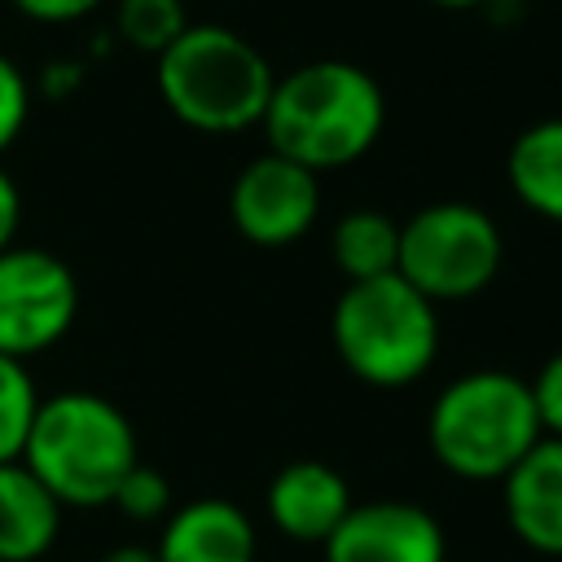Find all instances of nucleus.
<instances>
[{"label": "nucleus", "instance_id": "nucleus-1", "mask_svg": "<svg viewBox=\"0 0 562 562\" xmlns=\"http://www.w3.org/2000/svg\"><path fill=\"white\" fill-rule=\"evenodd\" d=\"M259 127L268 149L321 176L360 162L378 145L386 127V97L364 66L347 57H316L277 75Z\"/></svg>", "mask_w": 562, "mask_h": 562}, {"label": "nucleus", "instance_id": "nucleus-2", "mask_svg": "<svg viewBox=\"0 0 562 562\" xmlns=\"http://www.w3.org/2000/svg\"><path fill=\"white\" fill-rule=\"evenodd\" d=\"M162 105L202 136H237L263 123L277 70L241 31L224 22H189L184 35L154 57Z\"/></svg>", "mask_w": 562, "mask_h": 562}, {"label": "nucleus", "instance_id": "nucleus-3", "mask_svg": "<svg viewBox=\"0 0 562 562\" xmlns=\"http://www.w3.org/2000/svg\"><path fill=\"white\" fill-rule=\"evenodd\" d=\"M61 505H110L123 474L140 461L127 413L97 391H57L40 400L18 457Z\"/></svg>", "mask_w": 562, "mask_h": 562}, {"label": "nucleus", "instance_id": "nucleus-4", "mask_svg": "<svg viewBox=\"0 0 562 562\" xmlns=\"http://www.w3.org/2000/svg\"><path fill=\"white\" fill-rule=\"evenodd\" d=\"M540 435L531 386L505 369L452 378L426 413L430 457L470 483H501Z\"/></svg>", "mask_w": 562, "mask_h": 562}, {"label": "nucleus", "instance_id": "nucleus-5", "mask_svg": "<svg viewBox=\"0 0 562 562\" xmlns=\"http://www.w3.org/2000/svg\"><path fill=\"white\" fill-rule=\"evenodd\" d=\"M439 303H430L400 272L373 281H347L334 303L329 334L351 378L378 391L417 382L439 351Z\"/></svg>", "mask_w": 562, "mask_h": 562}, {"label": "nucleus", "instance_id": "nucleus-6", "mask_svg": "<svg viewBox=\"0 0 562 562\" xmlns=\"http://www.w3.org/2000/svg\"><path fill=\"white\" fill-rule=\"evenodd\" d=\"M505 237L501 224L474 202H430L400 224L395 272L417 285L430 303H461L487 290L501 272Z\"/></svg>", "mask_w": 562, "mask_h": 562}, {"label": "nucleus", "instance_id": "nucleus-7", "mask_svg": "<svg viewBox=\"0 0 562 562\" xmlns=\"http://www.w3.org/2000/svg\"><path fill=\"white\" fill-rule=\"evenodd\" d=\"M79 312V281L66 259L40 246L0 250V351L31 360L66 338Z\"/></svg>", "mask_w": 562, "mask_h": 562}, {"label": "nucleus", "instance_id": "nucleus-8", "mask_svg": "<svg viewBox=\"0 0 562 562\" xmlns=\"http://www.w3.org/2000/svg\"><path fill=\"white\" fill-rule=\"evenodd\" d=\"M316 215H321V176L277 149L255 154L228 189L233 228L263 250L307 237Z\"/></svg>", "mask_w": 562, "mask_h": 562}, {"label": "nucleus", "instance_id": "nucleus-9", "mask_svg": "<svg viewBox=\"0 0 562 562\" xmlns=\"http://www.w3.org/2000/svg\"><path fill=\"white\" fill-rule=\"evenodd\" d=\"M325 562H448V536L413 501H369L351 505L334 527Z\"/></svg>", "mask_w": 562, "mask_h": 562}, {"label": "nucleus", "instance_id": "nucleus-10", "mask_svg": "<svg viewBox=\"0 0 562 562\" xmlns=\"http://www.w3.org/2000/svg\"><path fill=\"white\" fill-rule=\"evenodd\" d=\"M263 501H268V522L299 544H325L334 527L347 518V509L356 505L347 479L316 457H299L281 465Z\"/></svg>", "mask_w": 562, "mask_h": 562}, {"label": "nucleus", "instance_id": "nucleus-11", "mask_svg": "<svg viewBox=\"0 0 562 562\" xmlns=\"http://www.w3.org/2000/svg\"><path fill=\"white\" fill-rule=\"evenodd\" d=\"M501 505L509 531L544 553L562 558V439L540 435L531 452L501 479Z\"/></svg>", "mask_w": 562, "mask_h": 562}, {"label": "nucleus", "instance_id": "nucleus-12", "mask_svg": "<svg viewBox=\"0 0 562 562\" xmlns=\"http://www.w3.org/2000/svg\"><path fill=\"white\" fill-rule=\"evenodd\" d=\"M158 562H255L259 531L250 514L224 496H198L162 518Z\"/></svg>", "mask_w": 562, "mask_h": 562}, {"label": "nucleus", "instance_id": "nucleus-13", "mask_svg": "<svg viewBox=\"0 0 562 562\" xmlns=\"http://www.w3.org/2000/svg\"><path fill=\"white\" fill-rule=\"evenodd\" d=\"M61 501L22 465H0V562H40L61 531Z\"/></svg>", "mask_w": 562, "mask_h": 562}, {"label": "nucleus", "instance_id": "nucleus-14", "mask_svg": "<svg viewBox=\"0 0 562 562\" xmlns=\"http://www.w3.org/2000/svg\"><path fill=\"white\" fill-rule=\"evenodd\" d=\"M505 176L514 198L531 215L562 224V119H540L522 127L509 145Z\"/></svg>", "mask_w": 562, "mask_h": 562}, {"label": "nucleus", "instance_id": "nucleus-15", "mask_svg": "<svg viewBox=\"0 0 562 562\" xmlns=\"http://www.w3.org/2000/svg\"><path fill=\"white\" fill-rule=\"evenodd\" d=\"M329 259L347 281H373L400 263V224L386 211L356 206L329 233Z\"/></svg>", "mask_w": 562, "mask_h": 562}, {"label": "nucleus", "instance_id": "nucleus-16", "mask_svg": "<svg viewBox=\"0 0 562 562\" xmlns=\"http://www.w3.org/2000/svg\"><path fill=\"white\" fill-rule=\"evenodd\" d=\"M189 9L184 0H114L110 9V35L132 48V53H145V57H158L167 53L184 26H189Z\"/></svg>", "mask_w": 562, "mask_h": 562}, {"label": "nucleus", "instance_id": "nucleus-17", "mask_svg": "<svg viewBox=\"0 0 562 562\" xmlns=\"http://www.w3.org/2000/svg\"><path fill=\"white\" fill-rule=\"evenodd\" d=\"M35 408H40V391L26 360H13L0 351V465L22 457Z\"/></svg>", "mask_w": 562, "mask_h": 562}, {"label": "nucleus", "instance_id": "nucleus-18", "mask_svg": "<svg viewBox=\"0 0 562 562\" xmlns=\"http://www.w3.org/2000/svg\"><path fill=\"white\" fill-rule=\"evenodd\" d=\"M110 505H114L123 518H132V522H162V518L171 514V483H167V474H158L154 465L136 461V465L123 474V483L114 487Z\"/></svg>", "mask_w": 562, "mask_h": 562}, {"label": "nucleus", "instance_id": "nucleus-19", "mask_svg": "<svg viewBox=\"0 0 562 562\" xmlns=\"http://www.w3.org/2000/svg\"><path fill=\"white\" fill-rule=\"evenodd\" d=\"M31 101H35V83L9 53H0V154L22 136L31 119Z\"/></svg>", "mask_w": 562, "mask_h": 562}, {"label": "nucleus", "instance_id": "nucleus-20", "mask_svg": "<svg viewBox=\"0 0 562 562\" xmlns=\"http://www.w3.org/2000/svg\"><path fill=\"white\" fill-rule=\"evenodd\" d=\"M527 386H531V400H536L540 430L553 435V439H562V351H553Z\"/></svg>", "mask_w": 562, "mask_h": 562}, {"label": "nucleus", "instance_id": "nucleus-21", "mask_svg": "<svg viewBox=\"0 0 562 562\" xmlns=\"http://www.w3.org/2000/svg\"><path fill=\"white\" fill-rule=\"evenodd\" d=\"M110 0H9V9L35 26H75L92 13H101Z\"/></svg>", "mask_w": 562, "mask_h": 562}, {"label": "nucleus", "instance_id": "nucleus-22", "mask_svg": "<svg viewBox=\"0 0 562 562\" xmlns=\"http://www.w3.org/2000/svg\"><path fill=\"white\" fill-rule=\"evenodd\" d=\"M18 224H22V193H18V180L0 167V250L18 241Z\"/></svg>", "mask_w": 562, "mask_h": 562}, {"label": "nucleus", "instance_id": "nucleus-23", "mask_svg": "<svg viewBox=\"0 0 562 562\" xmlns=\"http://www.w3.org/2000/svg\"><path fill=\"white\" fill-rule=\"evenodd\" d=\"M79 83H83V66L79 61H53L40 75V92H48V97H70Z\"/></svg>", "mask_w": 562, "mask_h": 562}, {"label": "nucleus", "instance_id": "nucleus-24", "mask_svg": "<svg viewBox=\"0 0 562 562\" xmlns=\"http://www.w3.org/2000/svg\"><path fill=\"white\" fill-rule=\"evenodd\" d=\"M101 562H158L154 544H114Z\"/></svg>", "mask_w": 562, "mask_h": 562}, {"label": "nucleus", "instance_id": "nucleus-25", "mask_svg": "<svg viewBox=\"0 0 562 562\" xmlns=\"http://www.w3.org/2000/svg\"><path fill=\"white\" fill-rule=\"evenodd\" d=\"M435 9H448V13H470V9H483L487 0H430Z\"/></svg>", "mask_w": 562, "mask_h": 562}]
</instances>
